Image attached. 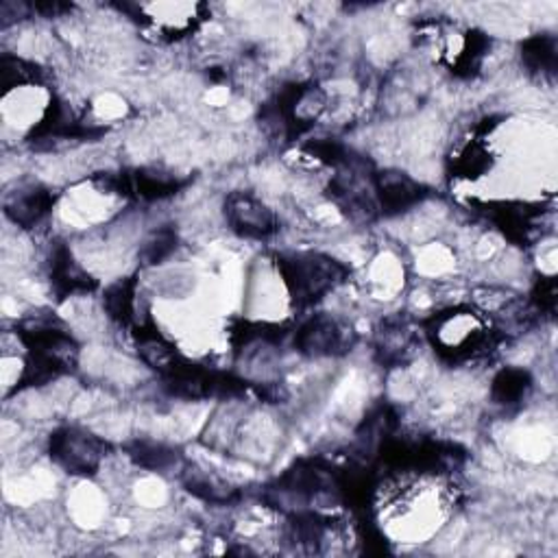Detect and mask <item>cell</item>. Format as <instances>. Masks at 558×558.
<instances>
[{
	"label": "cell",
	"mask_w": 558,
	"mask_h": 558,
	"mask_svg": "<svg viewBox=\"0 0 558 558\" xmlns=\"http://www.w3.org/2000/svg\"><path fill=\"white\" fill-rule=\"evenodd\" d=\"M434 354L449 367L467 365L491 356L508 337H504L486 315L471 306H452L421 321Z\"/></svg>",
	"instance_id": "1"
},
{
	"label": "cell",
	"mask_w": 558,
	"mask_h": 558,
	"mask_svg": "<svg viewBox=\"0 0 558 558\" xmlns=\"http://www.w3.org/2000/svg\"><path fill=\"white\" fill-rule=\"evenodd\" d=\"M275 266L293 304L304 310L319 304L350 279V266L319 251L277 253Z\"/></svg>",
	"instance_id": "2"
},
{
	"label": "cell",
	"mask_w": 558,
	"mask_h": 558,
	"mask_svg": "<svg viewBox=\"0 0 558 558\" xmlns=\"http://www.w3.org/2000/svg\"><path fill=\"white\" fill-rule=\"evenodd\" d=\"M162 391L186 402L236 400L251 393L253 384L233 373L207 369L181 358L168 373L162 376Z\"/></svg>",
	"instance_id": "3"
},
{
	"label": "cell",
	"mask_w": 558,
	"mask_h": 558,
	"mask_svg": "<svg viewBox=\"0 0 558 558\" xmlns=\"http://www.w3.org/2000/svg\"><path fill=\"white\" fill-rule=\"evenodd\" d=\"M337 495L339 493V469L324 458H300L293 467H289L282 475L275 478L264 489V504L270 508H282L287 499L310 502L319 495Z\"/></svg>",
	"instance_id": "4"
},
{
	"label": "cell",
	"mask_w": 558,
	"mask_h": 558,
	"mask_svg": "<svg viewBox=\"0 0 558 558\" xmlns=\"http://www.w3.org/2000/svg\"><path fill=\"white\" fill-rule=\"evenodd\" d=\"M110 449L112 445L105 439L79 426L58 428L49 439L51 460L66 473L81 478H92L101 469Z\"/></svg>",
	"instance_id": "5"
},
{
	"label": "cell",
	"mask_w": 558,
	"mask_h": 558,
	"mask_svg": "<svg viewBox=\"0 0 558 558\" xmlns=\"http://www.w3.org/2000/svg\"><path fill=\"white\" fill-rule=\"evenodd\" d=\"M99 190L138 201H162L179 194L190 179H181L170 173H160L153 168H131L121 173H99L92 177Z\"/></svg>",
	"instance_id": "6"
},
{
	"label": "cell",
	"mask_w": 558,
	"mask_h": 558,
	"mask_svg": "<svg viewBox=\"0 0 558 558\" xmlns=\"http://www.w3.org/2000/svg\"><path fill=\"white\" fill-rule=\"evenodd\" d=\"M356 343V330L332 315H313L297 328L293 339L295 350L306 358H341L347 356Z\"/></svg>",
	"instance_id": "7"
},
{
	"label": "cell",
	"mask_w": 558,
	"mask_h": 558,
	"mask_svg": "<svg viewBox=\"0 0 558 558\" xmlns=\"http://www.w3.org/2000/svg\"><path fill=\"white\" fill-rule=\"evenodd\" d=\"M473 205L515 246H532L545 216L543 205L528 201H484Z\"/></svg>",
	"instance_id": "8"
},
{
	"label": "cell",
	"mask_w": 558,
	"mask_h": 558,
	"mask_svg": "<svg viewBox=\"0 0 558 558\" xmlns=\"http://www.w3.org/2000/svg\"><path fill=\"white\" fill-rule=\"evenodd\" d=\"M105 134H107V127L77 121L60 97H51L47 114L31 129V134L27 136V142L36 151H45L58 142H97Z\"/></svg>",
	"instance_id": "9"
},
{
	"label": "cell",
	"mask_w": 558,
	"mask_h": 558,
	"mask_svg": "<svg viewBox=\"0 0 558 558\" xmlns=\"http://www.w3.org/2000/svg\"><path fill=\"white\" fill-rule=\"evenodd\" d=\"M419 345V324L406 313L391 315L376 330V363L384 369H402L415 360Z\"/></svg>",
	"instance_id": "10"
},
{
	"label": "cell",
	"mask_w": 558,
	"mask_h": 558,
	"mask_svg": "<svg viewBox=\"0 0 558 558\" xmlns=\"http://www.w3.org/2000/svg\"><path fill=\"white\" fill-rule=\"evenodd\" d=\"M223 212L229 229L244 240H268L279 231L275 212L253 192H231Z\"/></svg>",
	"instance_id": "11"
},
{
	"label": "cell",
	"mask_w": 558,
	"mask_h": 558,
	"mask_svg": "<svg viewBox=\"0 0 558 558\" xmlns=\"http://www.w3.org/2000/svg\"><path fill=\"white\" fill-rule=\"evenodd\" d=\"M373 194L382 216H397L428 196V188L402 170H376L373 173Z\"/></svg>",
	"instance_id": "12"
},
{
	"label": "cell",
	"mask_w": 558,
	"mask_h": 558,
	"mask_svg": "<svg viewBox=\"0 0 558 558\" xmlns=\"http://www.w3.org/2000/svg\"><path fill=\"white\" fill-rule=\"evenodd\" d=\"M49 279H51V289L60 302H66L68 297H75V295H90L99 289L97 279L75 262L71 246L62 240H58L51 246Z\"/></svg>",
	"instance_id": "13"
},
{
	"label": "cell",
	"mask_w": 558,
	"mask_h": 558,
	"mask_svg": "<svg viewBox=\"0 0 558 558\" xmlns=\"http://www.w3.org/2000/svg\"><path fill=\"white\" fill-rule=\"evenodd\" d=\"M55 203H58V194L51 188L36 183L12 192L5 199V214L14 225L23 229H34L51 214Z\"/></svg>",
	"instance_id": "14"
},
{
	"label": "cell",
	"mask_w": 558,
	"mask_h": 558,
	"mask_svg": "<svg viewBox=\"0 0 558 558\" xmlns=\"http://www.w3.org/2000/svg\"><path fill=\"white\" fill-rule=\"evenodd\" d=\"M134 339H136L140 360L153 371H157L160 378L168 373L183 358L151 319L142 326H134Z\"/></svg>",
	"instance_id": "15"
},
{
	"label": "cell",
	"mask_w": 558,
	"mask_h": 558,
	"mask_svg": "<svg viewBox=\"0 0 558 558\" xmlns=\"http://www.w3.org/2000/svg\"><path fill=\"white\" fill-rule=\"evenodd\" d=\"M123 449L134 465L153 473L173 471L175 467L181 465V458H183L177 447L160 441H151V439H134L125 443Z\"/></svg>",
	"instance_id": "16"
},
{
	"label": "cell",
	"mask_w": 558,
	"mask_h": 558,
	"mask_svg": "<svg viewBox=\"0 0 558 558\" xmlns=\"http://www.w3.org/2000/svg\"><path fill=\"white\" fill-rule=\"evenodd\" d=\"M330 525H332V519L324 517L321 512H315L308 508L293 510L287 523V538L302 551L313 554V551H319Z\"/></svg>",
	"instance_id": "17"
},
{
	"label": "cell",
	"mask_w": 558,
	"mask_h": 558,
	"mask_svg": "<svg viewBox=\"0 0 558 558\" xmlns=\"http://www.w3.org/2000/svg\"><path fill=\"white\" fill-rule=\"evenodd\" d=\"M291 334V326L287 324H266V321H246V319H236L229 326V343L236 352L246 350L255 343L264 345H282L287 337Z\"/></svg>",
	"instance_id": "18"
},
{
	"label": "cell",
	"mask_w": 558,
	"mask_h": 558,
	"mask_svg": "<svg viewBox=\"0 0 558 558\" xmlns=\"http://www.w3.org/2000/svg\"><path fill=\"white\" fill-rule=\"evenodd\" d=\"M521 62L530 75L554 79L558 71V45L554 36L538 34L521 42Z\"/></svg>",
	"instance_id": "19"
},
{
	"label": "cell",
	"mask_w": 558,
	"mask_h": 558,
	"mask_svg": "<svg viewBox=\"0 0 558 558\" xmlns=\"http://www.w3.org/2000/svg\"><path fill=\"white\" fill-rule=\"evenodd\" d=\"M532 373L519 367H506L495 373L491 382V400L502 408H515L523 404L532 391Z\"/></svg>",
	"instance_id": "20"
},
{
	"label": "cell",
	"mask_w": 558,
	"mask_h": 558,
	"mask_svg": "<svg viewBox=\"0 0 558 558\" xmlns=\"http://www.w3.org/2000/svg\"><path fill=\"white\" fill-rule=\"evenodd\" d=\"M136 293H138V277H123L118 282L105 289L103 308L107 317L121 326H134L136 321Z\"/></svg>",
	"instance_id": "21"
},
{
	"label": "cell",
	"mask_w": 558,
	"mask_h": 558,
	"mask_svg": "<svg viewBox=\"0 0 558 558\" xmlns=\"http://www.w3.org/2000/svg\"><path fill=\"white\" fill-rule=\"evenodd\" d=\"M183 486L190 495L207 502V504H216V506H227L233 504L242 497V493L229 484H225L223 480L203 473V471H186L183 473Z\"/></svg>",
	"instance_id": "22"
},
{
	"label": "cell",
	"mask_w": 558,
	"mask_h": 558,
	"mask_svg": "<svg viewBox=\"0 0 558 558\" xmlns=\"http://www.w3.org/2000/svg\"><path fill=\"white\" fill-rule=\"evenodd\" d=\"M47 81V73L40 64L14 58V55H3L0 58V88L3 92H12L14 88L23 86H42Z\"/></svg>",
	"instance_id": "23"
},
{
	"label": "cell",
	"mask_w": 558,
	"mask_h": 558,
	"mask_svg": "<svg viewBox=\"0 0 558 558\" xmlns=\"http://www.w3.org/2000/svg\"><path fill=\"white\" fill-rule=\"evenodd\" d=\"M493 164H495V157L484 147V142L471 140L460 149V153L452 162V177L475 181V179L484 177L493 168Z\"/></svg>",
	"instance_id": "24"
},
{
	"label": "cell",
	"mask_w": 558,
	"mask_h": 558,
	"mask_svg": "<svg viewBox=\"0 0 558 558\" xmlns=\"http://www.w3.org/2000/svg\"><path fill=\"white\" fill-rule=\"evenodd\" d=\"M489 49H491V38L484 31H480V29L467 31L462 53L458 55L456 64L452 66V73L460 79L475 77L478 71L482 68V62H484Z\"/></svg>",
	"instance_id": "25"
},
{
	"label": "cell",
	"mask_w": 558,
	"mask_h": 558,
	"mask_svg": "<svg viewBox=\"0 0 558 558\" xmlns=\"http://www.w3.org/2000/svg\"><path fill=\"white\" fill-rule=\"evenodd\" d=\"M179 246V233L173 225H164L160 229H155L142 244L138 257L144 266H157L164 264L175 249Z\"/></svg>",
	"instance_id": "26"
},
{
	"label": "cell",
	"mask_w": 558,
	"mask_h": 558,
	"mask_svg": "<svg viewBox=\"0 0 558 558\" xmlns=\"http://www.w3.org/2000/svg\"><path fill=\"white\" fill-rule=\"evenodd\" d=\"M304 151L308 155H313L315 160H319V162H324L328 166H334L337 170L350 166L358 157L356 151H352L350 147H345V144H341L337 140H330V138L310 140V142L304 144Z\"/></svg>",
	"instance_id": "27"
},
{
	"label": "cell",
	"mask_w": 558,
	"mask_h": 558,
	"mask_svg": "<svg viewBox=\"0 0 558 558\" xmlns=\"http://www.w3.org/2000/svg\"><path fill=\"white\" fill-rule=\"evenodd\" d=\"M528 304L541 319H554L556 315V279L541 275L532 287Z\"/></svg>",
	"instance_id": "28"
},
{
	"label": "cell",
	"mask_w": 558,
	"mask_h": 558,
	"mask_svg": "<svg viewBox=\"0 0 558 558\" xmlns=\"http://www.w3.org/2000/svg\"><path fill=\"white\" fill-rule=\"evenodd\" d=\"M31 16H34L31 3H12V0H8V3L0 5V25H3V29Z\"/></svg>",
	"instance_id": "29"
},
{
	"label": "cell",
	"mask_w": 558,
	"mask_h": 558,
	"mask_svg": "<svg viewBox=\"0 0 558 558\" xmlns=\"http://www.w3.org/2000/svg\"><path fill=\"white\" fill-rule=\"evenodd\" d=\"M31 10L34 14H40L45 18H58L73 12V5L60 3V0H49V3H31Z\"/></svg>",
	"instance_id": "30"
},
{
	"label": "cell",
	"mask_w": 558,
	"mask_h": 558,
	"mask_svg": "<svg viewBox=\"0 0 558 558\" xmlns=\"http://www.w3.org/2000/svg\"><path fill=\"white\" fill-rule=\"evenodd\" d=\"M363 543H365V551H369V554H386L389 551L386 538L376 528H365Z\"/></svg>",
	"instance_id": "31"
}]
</instances>
